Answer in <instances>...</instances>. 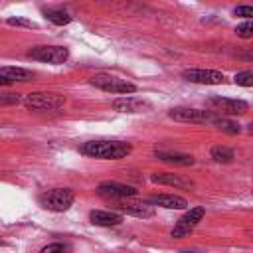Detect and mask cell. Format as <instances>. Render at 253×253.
Here are the masks:
<instances>
[{
	"label": "cell",
	"instance_id": "6da1fadb",
	"mask_svg": "<svg viewBox=\"0 0 253 253\" xmlns=\"http://www.w3.org/2000/svg\"><path fill=\"white\" fill-rule=\"evenodd\" d=\"M130 150H132V144L125 140H91L81 146V152L85 156L99 158V160H119L128 156Z\"/></svg>",
	"mask_w": 253,
	"mask_h": 253
},
{
	"label": "cell",
	"instance_id": "7a4b0ae2",
	"mask_svg": "<svg viewBox=\"0 0 253 253\" xmlns=\"http://www.w3.org/2000/svg\"><path fill=\"white\" fill-rule=\"evenodd\" d=\"M22 103L30 111H57L65 105V97L57 93H47V91H34L28 93Z\"/></svg>",
	"mask_w": 253,
	"mask_h": 253
},
{
	"label": "cell",
	"instance_id": "3957f363",
	"mask_svg": "<svg viewBox=\"0 0 253 253\" xmlns=\"http://www.w3.org/2000/svg\"><path fill=\"white\" fill-rule=\"evenodd\" d=\"M73 200H75V194L69 188H53V190L40 194V198H38L40 206L49 211H65L71 208Z\"/></svg>",
	"mask_w": 253,
	"mask_h": 253
},
{
	"label": "cell",
	"instance_id": "277c9868",
	"mask_svg": "<svg viewBox=\"0 0 253 253\" xmlns=\"http://www.w3.org/2000/svg\"><path fill=\"white\" fill-rule=\"evenodd\" d=\"M91 85L107 91V93H117V95H130L136 91V85L134 83H128L125 79H119L115 75H107V73H101V75H95L91 77Z\"/></svg>",
	"mask_w": 253,
	"mask_h": 253
},
{
	"label": "cell",
	"instance_id": "5b68a950",
	"mask_svg": "<svg viewBox=\"0 0 253 253\" xmlns=\"http://www.w3.org/2000/svg\"><path fill=\"white\" fill-rule=\"evenodd\" d=\"M28 57L43 61V63L59 65L69 57V49L63 47V45H36L28 51Z\"/></svg>",
	"mask_w": 253,
	"mask_h": 253
},
{
	"label": "cell",
	"instance_id": "8992f818",
	"mask_svg": "<svg viewBox=\"0 0 253 253\" xmlns=\"http://www.w3.org/2000/svg\"><path fill=\"white\" fill-rule=\"evenodd\" d=\"M204 215H206V210H204V208H190V210L176 221V225L172 227L170 235H172V237H186V235H190V233L196 229V225L202 221Z\"/></svg>",
	"mask_w": 253,
	"mask_h": 253
},
{
	"label": "cell",
	"instance_id": "52a82bcc",
	"mask_svg": "<svg viewBox=\"0 0 253 253\" xmlns=\"http://www.w3.org/2000/svg\"><path fill=\"white\" fill-rule=\"evenodd\" d=\"M170 119L178 121V123H213L215 115L211 111H200V109H190V107H176L168 113Z\"/></svg>",
	"mask_w": 253,
	"mask_h": 253
},
{
	"label": "cell",
	"instance_id": "ba28073f",
	"mask_svg": "<svg viewBox=\"0 0 253 253\" xmlns=\"http://www.w3.org/2000/svg\"><path fill=\"white\" fill-rule=\"evenodd\" d=\"M182 77L190 83H200V85H221L225 81V75L215 69H184Z\"/></svg>",
	"mask_w": 253,
	"mask_h": 253
},
{
	"label": "cell",
	"instance_id": "9c48e42d",
	"mask_svg": "<svg viewBox=\"0 0 253 253\" xmlns=\"http://www.w3.org/2000/svg\"><path fill=\"white\" fill-rule=\"evenodd\" d=\"M97 194L103 198H111V200H126V198H134L138 192L136 188L128 186V184H121V182H101L97 186Z\"/></svg>",
	"mask_w": 253,
	"mask_h": 253
},
{
	"label": "cell",
	"instance_id": "30bf717a",
	"mask_svg": "<svg viewBox=\"0 0 253 253\" xmlns=\"http://www.w3.org/2000/svg\"><path fill=\"white\" fill-rule=\"evenodd\" d=\"M210 105L215 107L217 111H223L227 115H245L249 111L247 101L243 99H227V97H211Z\"/></svg>",
	"mask_w": 253,
	"mask_h": 253
},
{
	"label": "cell",
	"instance_id": "8fae6325",
	"mask_svg": "<svg viewBox=\"0 0 253 253\" xmlns=\"http://www.w3.org/2000/svg\"><path fill=\"white\" fill-rule=\"evenodd\" d=\"M115 208L126 215H134V217H152L154 215V206H150L148 202H119Z\"/></svg>",
	"mask_w": 253,
	"mask_h": 253
},
{
	"label": "cell",
	"instance_id": "7c38bea8",
	"mask_svg": "<svg viewBox=\"0 0 253 253\" xmlns=\"http://www.w3.org/2000/svg\"><path fill=\"white\" fill-rule=\"evenodd\" d=\"M89 219L93 225H101V227H115L123 223V215L111 210H93L89 213Z\"/></svg>",
	"mask_w": 253,
	"mask_h": 253
},
{
	"label": "cell",
	"instance_id": "4fadbf2b",
	"mask_svg": "<svg viewBox=\"0 0 253 253\" xmlns=\"http://www.w3.org/2000/svg\"><path fill=\"white\" fill-rule=\"evenodd\" d=\"M150 105L138 97H119L113 101V109L119 113H142L144 109H148Z\"/></svg>",
	"mask_w": 253,
	"mask_h": 253
},
{
	"label": "cell",
	"instance_id": "5bb4252c",
	"mask_svg": "<svg viewBox=\"0 0 253 253\" xmlns=\"http://www.w3.org/2000/svg\"><path fill=\"white\" fill-rule=\"evenodd\" d=\"M150 206H160L166 210H184L188 208V200L182 196H174V194H156L148 200Z\"/></svg>",
	"mask_w": 253,
	"mask_h": 253
},
{
	"label": "cell",
	"instance_id": "9a60e30c",
	"mask_svg": "<svg viewBox=\"0 0 253 253\" xmlns=\"http://www.w3.org/2000/svg\"><path fill=\"white\" fill-rule=\"evenodd\" d=\"M150 180H152L154 184L174 186V188H180V190L192 188V182H190V180H186V178H182V176H178V174H172V172H156V174L150 176Z\"/></svg>",
	"mask_w": 253,
	"mask_h": 253
},
{
	"label": "cell",
	"instance_id": "2e32d148",
	"mask_svg": "<svg viewBox=\"0 0 253 253\" xmlns=\"http://www.w3.org/2000/svg\"><path fill=\"white\" fill-rule=\"evenodd\" d=\"M158 160L162 162H168V164H174V166H192L196 160L194 156L190 154H182V152H168V150H156L154 152Z\"/></svg>",
	"mask_w": 253,
	"mask_h": 253
},
{
	"label": "cell",
	"instance_id": "e0dca14e",
	"mask_svg": "<svg viewBox=\"0 0 253 253\" xmlns=\"http://www.w3.org/2000/svg\"><path fill=\"white\" fill-rule=\"evenodd\" d=\"M0 75L10 79L12 83H26L34 79V71L24 69V67H0Z\"/></svg>",
	"mask_w": 253,
	"mask_h": 253
},
{
	"label": "cell",
	"instance_id": "ac0fdd59",
	"mask_svg": "<svg viewBox=\"0 0 253 253\" xmlns=\"http://www.w3.org/2000/svg\"><path fill=\"white\" fill-rule=\"evenodd\" d=\"M43 16H45L51 24H55V26H65V24H69V22L73 20L71 14L65 12V10H61V8H47V10L43 12Z\"/></svg>",
	"mask_w": 253,
	"mask_h": 253
},
{
	"label": "cell",
	"instance_id": "d6986e66",
	"mask_svg": "<svg viewBox=\"0 0 253 253\" xmlns=\"http://www.w3.org/2000/svg\"><path fill=\"white\" fill-rule=\"evenodd\" d=\"M213 126L215 128H219L221 132H227V134H239L241 132V126H239V123H235V121H229V119H213Z\"/></svg>",
	"mask_w": 253,
	"mask_h": 253
},
{
	"label": "cell",
	"instance_id": "ffe728a7",
	"mask_svg": "<svg viewBox=\"0 0 253 253\" xmlns=\"http://www.w3.org/2000/svg\"><path fill=\"white\" fill-rule=\"evenodd\" d=\"M210 154H211V158H213L215 162H221V164H227V162H231V160L235 158L233 150L227 148V146H213Z\"/></svg>",
	"mask_w": 253,
	"mask_h": 253
},
{
	"label": "cell",
	"instance_id": "44dd1931",
	"mask_svg": "<svg viewBox=\"0 0 253 253\" xmlns=\"http://www.w3.org/2000/svg\"><path fill=\"white\" fill-rule=\"evenodd\" d=\"M42 253H73V249H71V245L69 243H49V245H45L43 249H42Z\"/></svg>",
	"mask_w": 253,
	"mask_h": 253
},
{
	"label": "cell",
	"instance_id": "7402d4cb",
	"mask_svg": "<svg viewBox=\"0 0 253 253\" xmlns=\"http://www.w3.org/2000/svg\"><path fill=\"white\" fill-rule=\"evenodd\" d=\"M235 34H237L239 38H243V40H249V38L253 36V24H251V20L239 24V26L235 28Z\"/></svg>",
	"mask_w": 253,
	"mask_h": 253
},
{
	"label": "cell",
	"instance_id": "603a6c76",
	"mask_svg": "<svg viewBox=\"0 0 253 253\" xmlns=\"http://www.w3.org/2000/svg\"><path fill=\"white\" fill-rule=\"evenodd\" d=\"M235 83H237V85H243V87H251V85H253V73H251L249 69L239 71V73L235 75Z\"/></svg>",
	"mask_w": 253,
	"mask_h": 253
},
{
	"label": "cell",
	"instance_id": "cb8c5ba5",
	"mask_svg": "<svg viewBox=\"0 0 253 253\" xmlns=\"http://www.w3.org/2000/svg\"><path fill=\"white\" fill-rule=\"evenodd\" d=\"M8 24H10V26H22V28H34V22L24 20V18H10Z\"/></svg>",
	"mask_w": 253,
	"mask_h": 253
},
{
	"label": "cell",
	"instance_id": "d4e9b609",
	"mask_svg": "<svg viewBox=\"0 0 253 253\" xmlns=\"http://www.w3.org/2000/svg\"><path fill=\"white\" fill-rule=\"evenodd\" d=\"M233 12H235V16H243V18L253 16V8L251 6H237Z\"/></svg>",
	"mask_w": 253,
	"mask_h": 253
},
{
	"label": "cell",
	"instance_id": "484cf974",
	"mask_svg": "<svg viewBox=\"0 0 253 253\" xmlns=\"http://www.w3.org/2000/svg\"><path fill=\"white\" fill-rule=\"evenodd\" d=\"M22 99L18 97V93L14 95V93H2L0 95V103H20Z\"/></svg>",
	"mask_w": 253,
	"mask_h": 253
},
{
	"label": "cell",
	"instance_id": "4316f807",
	"mask_svg": "<svg viewBox=\"0 0 253 253\" xmlns=\"http://www.w3.org/2000/svg\"><path fill=\"white\" fill-rule=\"evenodd\" d=\"M6 85H12V81H10V79H6L4 75H0V87H6Z\"/></svg>",
	"mask_w": 253,
	"mask_h": 253
},
{
	"label": "cell",
	"instance_id": "83f0119b",
	"mask_svg": "<svg viewBox=\"0 0 253 253\" xmlns=\"http://www.w3.org/2000/svg\"><path fill=\"white\" fill-rule=\"evenodd\" d=\"M178 253H202V251H196V249H182V251H178Z\"/></svg>",
	"mask_w": 253,
	"mask_h": 253
},
{
	"label": "cell",
	"instance_id": "f1b7e54d",
	"mask_svg": "<svg viewBox=\"0 0 253 253\" xmlns=\"http://www.w3.org/2000/svg\"><path fill=\"white\" fill-rule=\"evenodd\" d=\"M0 245H2V239H0Z\"/></svg>",
	"mask_w": 253,
	"mask_h": 253
}]
</instances>
